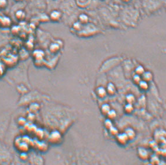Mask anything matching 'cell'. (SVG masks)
I'll use <instances>...</instances> for the list:
<instances>
[{"instance_id":"6da1fadb","label":"cell","mask_w":166,"mask_h":165,"mask_svg":"<svg viewBox=\"0 0 166 165\" xmlns=\"http://www.w3.org/2000/svg\"><path fill=\"white\" fill-rule=\"evenodd\" d=\"M12 24L11 19L6 15L0 16V25L1 28H8Z\"/></svg>"},{"instance_id":"7a4b0ae2","label":"cell","mask_w":166,"mask_h":165,"mask_svg":"<svg viewBox=\"0 0 166 165\" xmlns=\"http://www.w3.org/2000/svg\"><path fill=\"white\" fill-rule=\"evenodd\" d=\"M50 17L52 21H56L60 18V13L57 11H53L51 12Z\"/></svg>"},{"instance_id":"3957f363","label":"cell","mask_w":166,"mask_h":165,"mask_svg":"<svg viewBox=\"0 0 166 165\" xmlns=\"http://www.w3.org/2000/svg\"><path fill=\"white\" fill-rule=\"evenodd\" d=\"M15 16L18 20L19 21L22 20L25 18V13L22 10H19L18 11H17L15 14Z\"/></svg>"},{"instance_id":"277c9868","label":"cell","mask_w":166,"mask_h":165,"mask_svg":"<svg viewBox=\"0 0 166 165\" xmlns=\"http://www.w3.org/2000/svg\"><path fill=\"white\" fill-rule=\"evenodd\" d=\"M8 0H0V9H4L8 6Z\"/></svg>"},{"instance_id":"5b68a950","label":"cell","mask_w":166,"mask_h":165,"mask_svg":"<svg viewBox=\"0 0 166 165\" xmlns=\"http://www.w3.org/2000/svg\"><path fill=\"white\" fill-rule=\"evenodd\" d=\"M1 28V25H0V28Z\"/></svg>"},{"instance_id":"8992f818","label":"cell","mask_w":166,"mask_h":165,"mask_svg":"<svg viewBox=\"0 0 166 165\" xmlns=\"http://www.w3.org/2000/svg\"><path fill=\"white\" fill-rule=\"evenodd\" d=\"M1 12H0V16H1Z\"/></svg>"}]
</instances>
